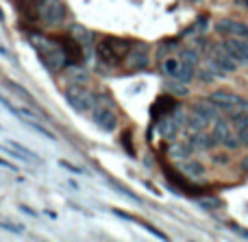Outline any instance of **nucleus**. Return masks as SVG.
<instances>
[{
	"instance_id": "obj_20",
	"label": "nucleus",
	"mask_w": 248,
	"mask_h": 242,
	"mask_svg": "<svg viewBox=\"0 0 248 242\" xmlns=\"http://www.w3.org/2000/svg\"><path fill=\"white\" fill-rule=\"evenodd\" d=\"M192 153H194V146L189 142H174L170 146V155L174 157V160H179V161L181 160H187Z\"/></svg>"
},
{
	"instance_id": "obj_24",
	"label": "nucleus",
	"mask_w": 248,
	"mask_h": 242,
	"mask_svg": "<svg viewBox=\"0 0 248 242\" xmlns=\"http://www.w3.org/2000/svg\"><path fill=\"white\" fill-rule=\"evenodd\" d=\"M26 125H29L31 127V129H33V131H37V133L39 135H44V138H48V140H52V142H55V140H57V135L55 133H52V131L50 129H46V127H44L42 125V122H37V120H35V118H26Z\"/></svg>"
},
{
	"instance_id": "obj_22",
	"label": "nucleus",
	"mask_w": 248,
	"mask_h": 242,
	"mask_svg": "<svg viewBox=\"0 0 248 242\" xmlns=\"http://www.w3.org/2000/svg\"><path fill=\"white\" fill-rule=\"evenodd\" d=\"M183 164H181V170H183L185 175H189V177H202L205 175V166L198 164V161H192L187 157V160H181Z\"/></svg>"
},
{
	"instance_id": "obj_31",
	"label": "nucleus",
	"mask_w": 248,
	"mask_h": 242,
	"mask_svg": "<svg viewBox=\"0 0 248 242\" xmlns=\"http://www.w3.org/2000/svg\"><path fill=\"white\" fill-rule=\"evenodd\" d=\"M0 105H2V107H4V109H9V112H11V113H13V116H17V118H20V107H13V105H11V103H9V100H7V98H4V96H2V94H0Z\"/></svg>"
},
{
	"instance_id": "obj_26",
	"label": "nucleus",
	"mask_w": 248,
	"mask_h": 242,
	"mask_svg": "<svg viewBox=\"0 0 248 242\" xmlns=\"http://www.w3.org/2000/svg\"><path fill=\"white\" fill-rule=\"evenodd\" d=\"M179 59L183 61V64H189V65H194V68H196V64H198V52L194 50V48H183V50L179 52Z\"/></svg>"
},
{
	"instance_id": "obj_30",
	"label": "nucleus",
	"mask_w": 248,
	"mask_h": 242,
	"mask_svg": "<svg viewBox=\"0 0 248 242\" xmlns=\"http://www.w3.org/2000/svg\"><path fill=\"white\" fill-rule=\"evenodd\" d=\"M7 85H9V87H11V90H13V92H17V94H20V96H24V98H26V100H33V96H31V94H29V92H26V90H24V87H22V85H20V83H16V81H7Z\"/></svg>"
},
{
	"instance_id": "obj_7",
	"label": "nucleus",
	"mask_w": 248,
	"mask_h": 242,
	"mask_svg": "<svg viewBox=\"0 0 248 242\" xmlns=\"http://www.w3.org/2000/svg\"><path fill=\"white\" fill-rule=\"evenodd\" d=\"M209 59L214 61L220 70H224V72H235V68H237V61L233 59V55L227 50V46H224V44H218V46L211 48V57H209Z\"/></svg>"
},
{
	"instance_id": "obj_13",
	"label": "nucleus",
	"mask_w": 248,
	"mask_h": 242,
	"mask_svg": "<svg viewBox=\"0 0 248 242\" xmlns=\"http://www.w3.org/2000/svg\"><path fill=\"white\" fill-rule=\"evenodd\" d=\"M157 131H159V135H161L163 140H172L181 131V127L176 125V120L172 118V113H170V116H166V118H161V120H159Z\"/></svg>"
},
{
	"instance_id": "obj_33",
	"label": "nucleus",
	"mask_w": 248,
	"mask_h": 242,
	"mask_svg": "<svg viewBox=\"0 0 248 242\" xmlns=\"http://www.w3.org/2000/svg\"><path fill=\"white\" fill-rule=\"evenodd\" d=\"M122 142H124V148H126V151H128V153H131V155H133V146H131V133H128V131H126V133H124Z\"/></svg>"
},
{
	"instance_id": "obj_9",
	"label": "nucleus",
	"mask_w": 248,
	"mask_h": 242,
	"mask_svg": "<svg viewBox=\"0 0 248 242\" xmlns=\"http://www.w3.org/2000/svg\"><path fill=\"white\" fill-rule=\"evenodd\" d=\"M163 173H166V177H168V181H170V186H176L183 194H187V196H198V194H202V188H198V186H192V183H187L185 181V177H181L176 170H172L170 166H163Z\"/></svg>"
},
{
	"instance_id": "obj_3",
	"label": "nucleus",
	"mask_w": 248,
	"mask_h": 242,
	"mask_svg": "<svg viewBox=\"0 0 248 242\" xmlns=\"http://www.w3.org/2000/svg\"><path fill=\"white\" fill-rule=\"evenodd\" d=\"M133 44L128 39H120V37H107L98 44V55L103 61L107 64H118L122 57H126V52L131 50Z\"/></svg>"
},
{
	"instance_id": "obj_16",
	"label": "nucleus",
	"mask_w": 248,
	"mask_h": 242,
	"mask_svg": "<svg viewBox=\"0 0 248 242\" xmlns=\"http://www.w3.org/2000/svg\"><path fill=\"white\" fill-rule=\"evenodd\" d=\"M174 107H176V103H174L172 96H159V98L155 100V105H153V116L161 118V116H166V113H170Z\"/></svg>"
},
{
	"instance_id": "obj_8",
	"label": "nucleus",
	"mask_w": 248,
	"mask_h": 242,
	"mask_svg": "<svg viewBox=\"0 0 248 242\" xmlns=\"http://www.w3.org/2000/svg\"><path fill=\"white\" fill-rule=\"evenodd\" d=\"M216 31L220 35H227V37H242L248 39V24L237 20H218L216 22Z\"/></svg>"
},
{
	"instance_id": "obj_5",
	"label": "nucleus",
	"mask_w": 248,
	"mask_h": 242,
	"mask_svg": "<svg viewBox=\"0 0 248 242\" xmlns=\"http://www.w3.org/2000/svg\"><path fill=\"white\" fill-rule=\"evenodd\" d=\"M209 103H214L220 112H237V109H244L248 107V103L242 98L240 94H233V92H227V90H218L209 96Z\"/></svg>"
},
{
	"instance_id": "obj_35",
	"label": "nucleus",
	"mask_w": 248,
	"mask_h": 242,
	"mask_svg": "<svg viewBox=\"0 0 248 242\" xmlns=\"http://www.w3.org/2000/svg\"><path fill=\"white\" fill-rule=\"evenodd\" d=\"M20 212H24L26 216H37V212H35V210H31V208H26V205H20Z\"/></svg>"
},
{
	"instance_id": "obj_15",
	"label": "nucleus",
	"mask_w": 248,
	"mask_h": 242,
	"mask_svg": "<svg viewBox=\"0 0 248 242\" xmlns=\"http://www.w3.org/2000/svg\"><path fill=\"white\" fill-rule=\"evenodd\" d=\"M59 44H61V48L65 50L68 59H74V61H81L83 59V46L74 37H63Z\"/></svg>"
},
{
	"instance_id": "obj_4",
	"label": "nucleus",
	"mask_w": 248,
	"mask_h": 242,
	"mask_svg": "<svg viewBox=\"0 0 248 242\" xmlns=\"http://www.w3.org/2000/svg\"><path fill=\"white\" fill-rule=\"evenodd\" d=\"M37 16L44 24L57 26L65 20V4L61 2V0H39Z\"/></svg>"
},
{
	"instance_id": "obj_18",
	"label": "nucleus",
	"mask_w": 248,
	"mask_h": 242,
	"mask_svg": "<svg viewBox=\"0 0 248 242\" xmlns=\"http://www.w3.org/2000/svg\"><path fill=\"white\" fill-rule=\"evenodd\" d=\"M70 31H72V37L77 39V42L81 44L83 48H87V50H90V48L94 46V35H92V31H87L85 26H78V24H74Z\"/></svg>"
},
{
	"instance_id": "obj_21",
	"label": "nucleus",
	"mask_w": 248,
	"mask_h": 242,
	"mask_svg": "<svg viewBox=\"0 0 248 242\" xmlns=\"http://www.w3.org/2000/svg\"><path fill=\"white\" fill-rule=\"evenodd\" d=\"M181 68V59L179 57H166V59L161 61V72L166 74L168 79H174L176 72H179Z\"/></svg>"
},
{
	"instance_id": "obj_10",
	"label": "nucleus",
	"mask_w": 248,
	"mask_h": 242,
	"mask_svg": "<svg viewBox=\"0 0 248 242\" xmlns=\"http://www.w3.org/2000/svg\"><path fill=\"white\" fill-rule=\"evenodd\" d=\"M126 65L131 70H144L148 65V48L146 44H133L126 52Z\"/></svg>"
},
{
	"instance_id": "obj_23",
	"label": "nucleus",
	"mask_w": 248,
	"mask_h": 242,
	"mask_svg": "<svg viewBox=\"0 0 248 242\" xmlns=\"http://www.w3.org/2000/svg\"><path fill=\"white\" fill-rule=\"evenodd\" d=\"M209 125V122L205 120V118L202 116H198L196 112H192L187 116V122H185V127H187L189 131H192V133H198V131H205V127Z\"/></svg>"
},
{
	"instance_id": "obj_12",
	"label": "nucleus",
	"mask_w": 248,
	"mask_h": 242,
	"mask_svg": "<svg viewBox=\"0 0 248 242\" xmlns=\"http://www.w3.org/2000/svg\"><path fill=\"white\" fill-rule=\"evenodd\" d=\"M63 77H65V81H68V85H85L90 74H87V70L83 68V65L72 64V65H68V68H63Z\"/></svg>"
},
{
	"instance_id": "obj_28",
	"label": "nucleus",
	"mask_w": 248,
	"mask_h": 242,
	"mask_svg": "<svg viewBox=\"0 0 248 242\" xmlns=\"http://www.w3.org/2000/svg\"><path fill=\"white\" fill-rule=\"evenodd\" d=\"M0 229H4V231H9V234H22L24 231V227L22 225H17V223H9V221H0Z\"/></svg>"
},
{
	"instance_id": "obj_39",
	"label": "nucleus",
	"mask_w": 248,
	"mask_h": 242,
	"mask_svg": "<svg viewBox=\"0 0 248 242\" xmlns=\"http://www.w3.org/2000/svg\"><path fill=\"white\" fill-rule=\"evenodd\" d=\"M242 2H244V7H246V9H248V0H242Z\"/></svg>"
},
{
	"instance_id": "obj_32",
	"label": "nucleus",
	"mask_w": 248,
	"mask_h": 242,
	"mask_svg": "<svg viewBox=\"0 0 248 242\" xmlns=\"http://www.w3.org/2000/svg\"><path fill=\"white\" fill-rule=\"evenodd\" d=\"M59 166H61V168H65V170H70V173H77V175H81V173H83V168H77V166L68 164L65 160H61V161H59Z\"/></svg>"
},
{
	"instance_id": "obj_34",
	"label": "nucleus",
	"mask_w": 248,
	"mask_h": 242,
	"mask_svg": "<svg viewBox=\"0 0 248 242\" xmlns=\"http://www.w3.org/2000/svg\"><path fill=\"white\" fill-rule=\"evenodd\" d=\"M201 205L202 208H220V205H222V201H218V199H211V201H201Z\"/></svg>"
},
{
	"instance_id": "obj_2",
	"label": "nucleus",
	"mask_w": 248,
	"mask_h": 242,
	"mask_svg": "<svg viewBox=\"0 0 248 242\" xmlns=\"http://www.w3.org/2000/svg\"><path fill=\"white\" fill-rule=\"evenodd\" d=\"M63 98H65V103L78 113L90 112V109H94V105H96L94 92H90L85 85H68L63 92Z\"/></svg>"
},
{
	"instance_id": "obj_37",
	"label": "nucleus",
	"mask_w": 248,
	"mask_h": 242,
	"mask_svg": "<svg viewBox=\"0 0 248 242\" xmlns=\"http://www.w3.org/2000/svg\"><path fill=\"white\" fill-rule=\"evenodd\" d=\"M233 229H235L240 236H244V238H248V231H246V229H240V227H233Z\"/></svg>"
},
{
	"instance_id": "obj_14",
	"label": "nucleus",
	"mask_w": 248,
	"mask_h": 242,
	"mask_svg": "<svg viewBox=\"0 0 248 242\" xmlns=\"http://www.w3.org/2000/svg\"><path fill=\"white\" fill-rule=\"evenodd\" d=\"M194 112L198 113V116H202L209 125H214L216 120H220V112L218 107H216L214 103H196L194 105Z\"/></svg>"
},
{
	"instance_id": "obj_11",
	"label": "nucleus",
	"mask_w": 248,
	"mask_h": 242,
	"mask_svg": "<svg viewBox=\"0 0 248 242\" xmlns=\"http://www.w3.org/2000/svg\"><path fill=\"white\" fill-rule=\"evenodd\" d=\"M227 50L233 55V59L237 64H248V39H242V37H229L224 42Z\"/></svg>"
},
{
	"instance_id": "obj_19",
	"label": "nucleus",
	"mask_w": 248,
	"mask_h": 242,
	"mask_svg": "<svg viewBox=\"0 0 248 242\" xmlns=\"http://www.w3.org/2000/svg\"><path fill=\"white\" fill-rule=\"evenodd\" d=\"M229 133H231V125H229L227 120H222V118H220V120L214 122V131H211V138H214L216 144H222L224 138H227Z\"/></svg>"
},
{
	"instance_id": "obj_17",
	"label": "nucleus",
	"mask_w": 248,
	"mask_h": 242,
	"mask_svg": "<svg viewBox=\"0 0 248 242\" xmlns=\"http://www.w3.org/2000/svg\"><path fill=\"white\" fill-rule=\"evenodd\" d=\"M189 144L194 146V151H209L211 146H216L214 138H211V135H207L205 131L192 133V138H189Z\"/></svg>"
},
{
	"instance_id": "obj_29",
	"label": "nucleus",
	"mask_w": 248,
	"mask_h": 242,
	"mask_svg": "<svg viewBox=\"0 0 248 242\" xmlns=\"http://www.w3.org/2000/svg\"><path fill=\"white\" fill-rule=\"evenodd\" d=\"M224 146H227V148H237V146H240V144H242V140H240V133H233V131H231V133H229L227 135V138H224Z\"/></svg>"
},
{
	"instance_id": "obj_38",
	"label": "nucleus",
	"mask_w": 248,
	"mask_h": 242,
	"mask_svg": "<svg viewBox=\"0 0 248 242\" xmlns=\"http://www.w3.org/2000/svg\"><path fill=\"white\" fill-rule=\"evenodd\" d=\"M0 22H4V13H2V9H0Z\"/></svg>"
},
{
	"instance_id": "obj_36",
	"label": "nucleus",
	"mask_w": 248,
	"mask_h": 242,
	"mask_svg": "<svg viewBox=\"0 0 248 242\" xmlns=\"http://www.w3.org/2000/svg\"><path fill=\"white\" fill-rule=\"evenodd\" d=\"M0 166H2V168H9V170H17V166L16 164H9L7 160H2V157H0Z\"/></svg>"
},
{
	"instance_id": "obj_1",
	"label": "nucleus",
	"mask_w": 248,
	"mask_h": 242,
	"mask_svg": "<svg viewBox=\"0 0 248 242\" xmlns=\"http://www.w3.org/2000/svg\"><path fill=\"white\" fill-rule=\"evenodd\" d=\"M31 46L37 50V55L42 57V61L46 64V68L50 70V72H61V70L68 65V55H65V50L61 48L59 42H52V39L44 37V35L39 33H33L31 35Z\"/></svg>"
},
{
	"instance_id": "obj_25",
	"label": "nucleus",
	"mask_w": 248,
	"mask_h": 242,
	"mask_svg": "<svg viewBox=\"0 0 248 242\" xmlns=\"http://www.w3.org/2000/svg\"><path fill=\"white\" fill-rule=\"evenodd\" d=\"M187 83H183V81H176V79H170V81L166 83V90L170 92V94H174V96H185L187 94Z\"/></svg>"
},
{
	"instance_id": "obj_6",
	"label": "nucleus",
	"mask_w": 248,
	"mask_h": 242,
	"mask_svg": "<svg viewBox=\"0 0 248 242\" xmlns=\"http://www.w3.org/2000/svg\"><path fill=\"white\" fill-rule=\"evenodd\" d=\"M92 120H94V125L98 127L100 131H105V133H111V131L118 127V116L109 107H96L94 105Z\"/></svg>"
},
{
	"instance_id": "obj_27",
	"label": "nucleus",
	"mask_w": 248,
	"mask_h": 242,
	"mask_svg": "<svg viewBox=\"0 0 248 242\" xmlns=\"http://www.w3.org/2000/svg\"><path fill=\"white\" fill-rule=\"evenodd\" d=\"M7 146H11V148H16V151H20L22 155H26V157H29V160H33V161H39V157L35 155L33 151H29V148L24 146V144H20V142H13V140H9V142H7Z\"/></svg>"
}]
</instances>
